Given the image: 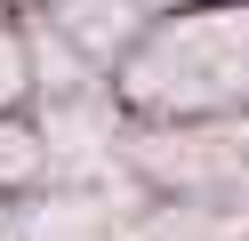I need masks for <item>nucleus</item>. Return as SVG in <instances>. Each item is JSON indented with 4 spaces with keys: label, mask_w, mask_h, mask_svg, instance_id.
<instances>
[{
    "label": "nucleus",
    "mask_w": 249,
    "mask_h": 241,
    "mask_svg": "<svg viewBox=\"0 0 249 241\" xmlns=\"http://www.w3.org/2000/svg\"><path fill=\"white\" fill-rule=\"evenodd\" d=\"M129 96L161 112H209L249 96V16H185L129 64Z\"/></svg>",
    "instance_id": "obj_1"
},
{
    "label": "nucleus",
    "mask_w": 249,
    "mask_h": 241,
    "mask_svg": "<svg viewBox=\"0 0 249 241\" xmlns=\"http://www.w3.org/2000/svg\"><path fill=\"white\" fill-rule=\"evenodd\" d=\"M137 161H145L153 177H169V185L241 193V185H249V121H233V129H193V137H153V145H137Z\"/></svg>",
    "instance_id": "obj_2"
},
{
    "label": "nucleus",
    "mask_w": 249,
    "mask_h": 241,
    "mask_svg": "<svg viewBox=\"0 0 249 241\" xmlns=\"http://www.w3.org/2000/svg\"><path fill=\"white\" fill-rule=\"evenodd\" d=\"M145 241H249V209H177L153 217Z\"/></svg>",
    "instance_id": "obj_3"
},
{
    "label": "nucleus",
    "mask_w": 249,
    "mask_h": 241,
    "mask_svg": "<svg viewBox=\"0 0 249 241\" xmlns=\"http://www.w3.org/2000/svg\"><path fill=\"white\" fill-rule=\"evenodd\" d=\"M137 16H145V0H72V32H81L89 48H113Z\"/></svg>",
    "instance_id": "obj_4"
},
{
    "label": "nucleus",
    "mask_w": 249,
    "mask_h": 241,
    "mask_svg": "<svg viewBox=\"0 0 249 241\" xmlns=\"http://www.w3.org/2000/svg\"><path fill=\"white\" fill-rule=\"evenodd\" d=\"M40 169V145L24 129H0V177H33Z\"/></svg>",
    "instance_id": "obj_5"
},
{
    "label": "nucleus",
    "mask_w": 249,
    "mask_h": 241,
    "mask_svg": "<svg viewBox=\"0 0 249 241\" xmlns=\"http://www.w3.org/2000/svg\"><path fill=\"white\" fill-rule=\"evenodd\" d=\"M17 80H24V73H17V48L0 40V96H17Z\"/></svg>",
    "instance_id": "obj_6"
},
{
    "label": "nucleus",
    "mask_w": 249,
    "mask_h": 241,
    "mask_svg": "<svg viewBox=\"0 0 249 241\" xmlns=\"http://www.w3.org/2000/svg\"><path fill=\"white\" fill-rule=\"evenodd\" d=\"M0 241H8V217H0Z\"/></svg>",
    "instance_id": "obj_7"
}]
</instances>
